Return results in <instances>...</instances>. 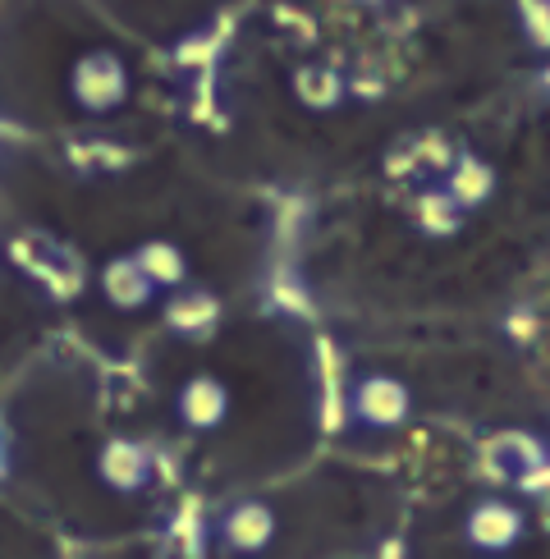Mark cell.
<instances>
[{
  "instance_id": "cell-3",
  "label": "cell",
  "mask_w": 550,
  "mask_h": 559,
  "mask_svg": "<svg viewBox=\"0 0 550 559\" xmlns=\"http://www.w3.org/2000/svg\"><path fill=\"white\" fill-rule=\"evenodd\" d=\"M412 413V394L399 377H385V371H367L362 381H354L349 394V417L367 431H390L399 427Z\"/></svg>"
},
{
  "instance_id": "cell-12",
  "label": "cell",
  "mask_w": 550,
  "mask_h": 559,
  "mask_svg": "<svg viewBox=\"0 0 550 559\" xmlns=\"http://www.w3.org/2000/svg\"><path fill=\"white\" fill-rule=\"evenodd\" d=\"M170 325L179 335H189V340H198V335H206L216 325V302L206 298V294H189V298H179V302H170Z\"/></svg>"
},
{
  "instance_id": "cell-8",
  "label": "cell",
  "mask_w": 550,
  "mask_h": 559,
  "mask_svg": "<svg viewBox=\"0 0 550 559\" xmlns=\"http://www.w3.org/2000/svg\"><path fill=\"white\" fill-rule=\"evenodd\" d=\"M458 212H473V206H481V202H491V193H495V170L487 166L481 156H473V152H464L450 166V175H445V189H441Z\"/></svg>"
},
{
  "instance_id": "cell-11",
  "label": "cell",
  "mask_w": 550,
  "mask_h": 559,
  "mask_svg": "<svg viewBox=\"0 0 550 559\" xmlns=\"http://www.w3.org/2000/svg\"><path fill=\"white\" fill-rule=\"evenodd\" d=\"M294 92H298V102L312 106V110H331V106L344 102L339 74H335V69H316V64L298 69V74H294Z\"/></svg>"
},
{
  "instance_id": "cell-13",
  "label": "cell",
  "mask_w": 550,
  "mask_h": 559,
  "mask_svg": "<svg viewBox=\"0 0 550 559\" xmlns=\"http://www.w3.org/2000/svg\"><path fill=\"white\" fill-rule=\"evenodd\" d=\"M523 28L533 37V46L550 51V5H523Z\"/></svg>"
},
{
  "instance_id": "cell-4",
  "label": "cell",
  "mask_w": 550,
  "mask_h": 559,
  "mask_svg": "<svg viewBox=\"0 0 550 559\" xmlns=\"http://www.w3.org/2000/svg\"><path fill=\"white\" fill-rule=\"evenodd\" d=\"M216 542L229 555H258L275 542V509L262 500H239L216 519Z\"/></svg>"
},
{
  "instance_id": "cell-10",
  "label": "cell",
  "mask_w": 550,
  "mask_h": 559,
  "mask_svg": "<svg viewBox=\"0 0 550 559\" xmlns=\"http://www.w3.org/2000/svg\"><path fill=\"white\" fill-rule=\"evenodd\" d=\"M412 221H418V229L422 235H431V239H450V235H458V225H464V212L435 189V193H422L418 198V206H412Z\"/></svg>"
},
{
  "instance_id": "cell-1",
  "label": "cell",
  "mask_w": 550,
  "mask_h": 559,
  "mask_svg": "<svg viewBox=\"0 0 550 559\" xmlns=\"http://www.w3.org/2000/svg\"><path fill=\"white\" fill-rule=\"evenodd\" d=\"M69 92H74V102L83 110L106 115L129 97V69L110 46H92V51H83L74 60V69H69Z\"/></svg>"
},
{
  "instance_id": "cell-2",
  "label": "cell",
  "mask_w": 550,
  "mask_h": 559,
  "mask_svg": "<svg viewBox=\"0 0 550 559\" xmlns=\"http://www.w3.org/2000/svg\"><path fill=\"white\" fill-rule=\"evenodd\" d=\"M523 537H527V514L514 500L487 496L464 514V546L477 550L481 559H500V555L518 550Z\"/></svg>"
},
{
  "instance_id": "cell-6",
  "label": "cell",
  "mask_w": 550,
  "mask_h": 559,
  "mask_svg": "<svg viewBox=\"0 0 550 559\" xmlns=\"http://www.w3.org/2000/svg\"><path fill=\"white\" fill-rule=\"evenodd\" d=\"M97 477L120 496H133V491H147L152 481V454L143 440H129V436H115L101 445L97 454Z\"/></svg>"
},
{
  "instance_id": "cell-7",
  "label": "cell",
  "mask_w": 550,
  "mask_h": 559,
  "mask_svg": "<svg viewBox=\"0 0 550 559\" xmlns=\"http://www.w3.org/2000/svg\"><path fill=\"white\" fill-rule=\"evenodd\" d=\"M101 298L110 302V308H120V312H138V308H147V302L156 298V285L138 271L133 258H110L101 266Z\"/></svg>"
},
{
  "instance_id": "cell-9",
  "label": "cell",
  "mask_w": 550,
  "mask_h": 559,
  "mask_svg": "<svg viewBox=\"0 0 550 559\" xmlns=\"http://www.w3.org/2000/svg\"><path fill=\"white\" fill-rule=\"evenodd\" d=\"M129 258L138 262V271H143L156 289H175L189 280V262H183V248H175L170 239H152L143 243L138 252H129Z\"/></svg>"
},
{
  "instance_id": "cell-5",
  "label": "cell",
  "mask_w": 550,
  "mask_h": 559,
  "mask_svg": "<svg viewBox=\"0 0 550 559\" xmlns=\"http://www.w3.org/2000/svg\"><path fill=\"white\" fill-rule=\"evenodd\" d=\"M175 413L183 427L193 431H216L225 417H229V385L220 377H212V371H198V377H189L179 385L175 394Z\"/></svg>"
}]
</instances>
